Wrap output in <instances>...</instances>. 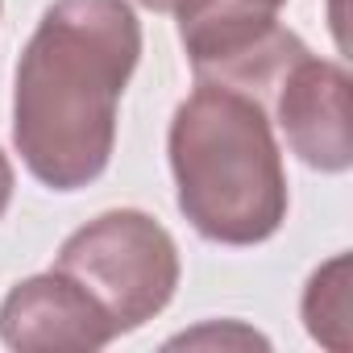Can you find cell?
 Wrapping results in <instances>:
<instances>
[{"mask_svg":"<svg viewBox=\"0 0 353 353\" xmlns=\"http://www.w3.org/2000/svg\"><path fill=\"white\" fill-rule=\"evenodd\" d=\"M141 59L129 0H54L13 79V145L38 183L79 192L117 145V104Z\"/></svg>","mask_w":353,"mask_h":353,"instance_id":"1","label":"cell"},{"mask_svg":"<svg viewBox=\"0 0 353 353\" xmlns=\"http://www.w3.org/2000/svg\"><path fill=\"white\" fill-rule=\"evenodd\" d=\"M179 212L204 241L258 245L287 221V174L262 100L200 83L170 121Z\"/></svg>","mask_w":353,"mask_h":353,"instance_id":"2","label":"cell"},{"mask_svg":"<svg viewBox=\"0 0 353 353\" xmlns=\"http://www.w3.org/2000/svg\"><path fill=\"white\" fill-rule=\"evenodd\" d=\"M54 270L79 283L121 336L170 303L179 287V245L154 216L117 208L75 229L63 241Z\"/></svg>","mask_w":353,"mask_h":353,"instance_id":"3","label":"cell"},{"mask_svg":"<svg viewBox=\"0 0 353 353\" xmlns=\"http://www.w3.org/2000/svg\"><path fill=\"white\" fill-rule=\"evenodd\" d=\"M179 38L200 83H221L262 100L291 63L312 54L299 34L279 26V9L262 0H208L179 17Z\"/></svg>","mask_w":353,"mask_h":353,"instance_id":"4","label":"cell"},{"mask_svg":"<svg viewBox=\"0 0 353 353\" xmlns=\"http://www.w3.org/2000/svg\"><path fill=\"white\" fill-rule=\"evenodd\" d=\"M274 121L291 154L324 174L353 166L349 137V71L328 59L303 54L274 83Z\"/></svg>","mask_w":353,"mask_h":353,"instance_id":"5","label":"cell"},{"mask_svg":"<svg viewBox=\"0 0 353 353\" xmlns=\"http://www.w3.org/2000/svg\"><path fill=\"white\" fill-rule=\"evenodd\" d=\"M0 341L17 353H96L117 341V328L79 283L50 270L5 295Z\"/></svg>","mask_w":353,"mask_h":353,"instance_id":"6","label":"cell"},{"mask_svg":"<svg viewBox=\"0 0 353 353\" xmlns=\"http://www.w3.org/2000/svg\"><path fill=\"white\" fill-rule=\"evenodd\" d=\"M303 324L312 341L345 353L349 349V258L336 254L324 262L303 291Z\"/></svg>","mask_w":353,"mask_h":353,"instance_id":"7","label":"cell"},{"mask_svg":"<svg viewBox=\"0 0 353 353\" xmlns=\"http://www.w3.org/2000/svg\"><path fill=\"white\" fill-rule=\"evenodd\" d=\"M141 9H150V13H170V17H188V13H196L200 5H208V0H137Z\"/></svg>","mask_w":353,"mask_h":353,"instance_id":"8","label":"cell"},{"mask_svg":"<svg viewBox=\"0 0 353 353\" xmlns=\"http://www.w3.org/2000/svg\"><path fill=\"white\" fill-rule=\"evenodd\" d=\"M9 200H13V166H9L5 150H0V216L9 212Z\"/></svg>","mask_w":353,"mask_h":353,"instance_id":"9","label":"cell"},{"mask_svg":"<svg viewBox=\"0 0 353 353\" xmlns=\"http://www.w3.org/2000/svg\"><path fill=\"white\" fill-rule=\"evenodd\" d=\"M262 5H270V9H283V5H287V0H262Z\"/></svg>","mask_w":353,"mask_h":353,"instance_id":"10","label":"cell"}]
</instances>
